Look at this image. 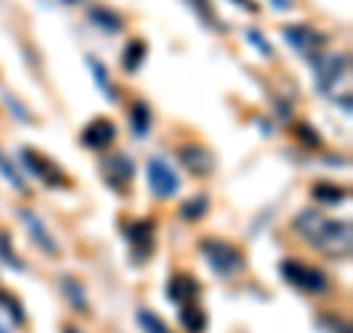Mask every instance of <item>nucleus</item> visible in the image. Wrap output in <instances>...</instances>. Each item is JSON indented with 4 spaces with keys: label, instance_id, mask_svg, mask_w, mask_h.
Segmentation results:
<instances>
[{
    "label": "nucleus",
    "instance_id": "obj_1",
    "mask_svg": "<svg viewBox=\"0 0 353 333\" xmlns=\"http://www.w3.org/2000/svg\"><path fill=\"white\" fill-rule=\"evenodd\" d=\"M301 236L312 245L315 251H321L324 257L333 260H347L350 257V245H353V230L350 221H336V218H324L321 213L303 209L292 225Z\"/></svg>",
    "mask_w": 353,
    "mask_h": 333
},
{
    "label": "nucleus",
    "instance_id": "obj_3",
    "mask_svg": "<svg viewBox=\"0 0 353 333\" xmlns=\"http://www.w3.org/2000/svg\"><path fill=\"white\" fill-rule=\"evenodd\" d=\"M201 254L206 257L209 269L221 277H236L241 269H245V257H241V251L227 245V242L221 239H203L201 242Z\"/></svg>",
    "mask_w": 353,
    "mask_h": 333
},
{
    "label": "nucleus",
    "instance_id": "obj_9",
    "mask_svg": "<svg viewBox=\"0 0 353 333\" xmlns=\"http://www.w3.org/2000/svg\"><path fill=\"white\" fill-rule=\"evenodd\" d=\"M180 162L192 174H209V171L215 169V157L203 145H183L180 148Z\"/></svg>",
    "mask_w": 353,
    "mask_h": 333
},
{
    "label": "nucleus",
    "instance_id": "obj_22",
    "mask_svg": "<svg viewBox=\"0 0 353 333\" xmlns=\"http://www.w3.org/2000/svg\"><path fill=\"white\" fill-rule=\"evenodd\" d=\"M62 289H65V295H68L71 301H74V307L83 313V310H85V295H83L80 286H77V283L71 280V277H65V280H62Z\"/></svg>",
    "mask_w": 353,
    "mask_h": 333
},
{
    "label": "nucleus",
    "instance_id": "obj_13",
    "mask_svg": "<svg viewBox=\"0 0 353 333\" xmlns=\"http://www.w3.org/2000/svg\"><path fill=\"white\" fill-rule=\"evenodd\" d=\"M197 283H194V277H189V274H180V277H174L171 280V289H168V298L171 301H176V304H194V298H197Z\"/></svg>",
    "mask_w": 353,
    "mask_h": 333
},
{
    "label": "nucleus",
    "instance_id": "obj_30",
    "mask_svg": "<svg viewBox=\"0 0 353 333\" xmlns=\"http://www.w3.org/2000/svg\"><path fill=\"white\" fill-rule=\"evenodd\" d=\"M65 333H77V330H74V327H68V330H65Z\"/></svg>",
    "mask_w": 353,
    "mask_h": 333
},
{
    "label": "nucleus",
    "instance_id": "obj_28",
    "mask_svg": "<svg viewBox=\"0 0 353 333\" xmlns=\"http://www.w3.org/2000/svg\"><path fill=\"white\" fill-rule=\"evenodd\" d=\"M271 3L277 6V9H289V6H292V0H271Z\"/></svg>",
    "mask_w": 353,
    "mask_h": 333
},
{
    "label": "nucleus",
    "instance_id": "obj_7",
    "mask_svg": "<svg viewBox=\"0 0 353 333\" xmlns=\"http://www.w3.org/2000/svg\"><path fill=\"white\" fill-rule=\"evenodd\" d=\"M21 160H24L27 171H30L32 177H39V180H41L44 186H65V174H62V171H59L50 160H44L41 153L24 151V153H21Z\"/></svg>",
    "mask_w": 353,
    "mask_h": 333
},
{
    "label": "nucleus",
    "instance_id": "obj_12",
    "mask_svg": "<svg viewBox=\"0 0 353 333\" xmlns=\"http://www.w3.org/2000/svg\"><path fill=\"white\" fill-rule=\"evenodd\" d=\"M21 221L27 225V230H30V236H32V242L44 251V254H57L59 248H57V242H53V236H50V230L44 227V221L36 216V213H30V209H21Z\"/></svg>",
    "mask_w": 353,
    "mask_h": 333
},
{
    "label": "nucleus",
    "instance_id": "obj_21",
    "mask_svg": "<svg viewBox=\"0 0 353 333\" xmlns=\"http://www.w3.org/2000/svg\"><path fill=\"white\" fill-rule=\"evenodd\" d=\"M0 174H3L6 180H9V183H12V186L18 189V192H24V180H21V174L15 171V165L6 160V153H0Z\"/></svg>",
    "mask_w": 353,
    "mask_h": 333
},
{
    "label": "nucleus",
    "instance_id": "obj_23",
    "mask_svg": "<svg viewBox=\"0 0 353 333\" xmlns=\"http://www.w3.org/2000/svg\"><path fill=\"white\" fill-rule=\"evenodd\" d=\"M139 325L145 327L148 333H168V327H165L153 313H148V310H141V313H139Z\"/></svg>",
    "mask_w": 353,
    "mask_h": 333
},
{
    "label": "nucleus",
    "instance_id": "obj_5",
    "mask_svg": "<svg viewBox=\"0 0 353 333\" xmlns=\"http://www.w3.org/2000/svg\"><path fill=\"white\" fill-rule=\"evenodd\" d=\"M347 65H350L347 53H321L315 59V86L321 92H330L347 74Z\"/></svg>",
    "mask_w": 353,
    "mask_h": 333
},
{
    "label": "nucleus",
    "instance_id": "obj_27",
    "mask_svg": "<svg viewBox=\"0 0 353 333\" xmlns=\"http://www.w3.org/2000/svg\"><path fill=\"white\" fill-rule=\"evenodd\" d=\"M236 6H241V9H250V12H256V3H253V0H236Z\"/></svg>",
    "mask_w": 353,
    "mask_h": 333
},
{
    "label": "nucleus",
    "instance_id": "obj_24",
    "mask_svg": "<svg viewBox=\"0 0 353 333\" xmlns=\"http://www.w3.org/2000/svg\"><path fill=\"white\" fill-rule=\"evenodd\" d=\"M0 304L3 307H9V316H15V321L21 325V321H24V313H21V304L15 301V298H9L3 289H0Z\"/></svg>",
    "mask_w": 353,
    "mask_h": 333
},
{
    "label": "nucleus",
    "instance_id": "obj_2",
    "mask_svg": "<svg viewBox=\"0 0 353 333\" xmlns=\"http://www.w3.org/2000/svg\"><path fill=\"white\" fill-rule=\"evenodd\" d=\"M280 274L285 277V283H292L294 289L309 292V295H327L330 292V277L315 269V265H306L301 260H283Z\"/></svg>",
    "mask_w": 353,
    "mask_h": 333
},
{
    "label": "nucleus",
    "instance_id": "obj_26",
    "mask_svg": "<svg viewBox=\"0 0 353 333\" xmlns=\"http://www.w3.org/2000/svg\"><path fill=\"white\" fill-rule=\"evenodd\" d=\"M0 257H3V260H6L9 265H15V269H24V265L18 263V257H15V254L6 248V236H3V233H0Z\"/></svg>",
    "mask_w": 353,
    "mask_h": 333
},
{
    "label": "nucleus",
    "instance_id": "obj_25",
    "mask_svg": "<svg viewBox=\"0 0 353 333\" xmlns=\"http://www.w3.org/2000/svg\"><path fill=\"white\" fill-rule=\"evenodd\" d=\"M248 41H253V44H256V48H259V53H262V57H271V44H268V41H265V39L259 36V32H256V30H248Z\"/></svg>",
    "mask_w": 353,
    "mask_h": 333
},
{
    "label": "nucleus",
    "instance_id": "obj_8",
    "mask_svg": "<svg viewBox=\"0 0 353 333\" xmlns=\"http://www.w3.org/2000/svg\"><path fill=\"white\" fill-rule=\"evenodd\" d=\"M103 180L115 189V192H124L127 183L132 180V160L124 153H115L103 162Z\"/></svg>",
    "mask_w": 353,
    "mask_h": 333
},
{
    "label": "nucleus",
    "instance_id": "obj_20",
    "mask_svg": "<svg viewBox=\"0 0 353 333\" xmlns=\"http://www.w3.org/2000/svg\"><path fill=\"white\" fill-rule=\"evenodd\" d=\"M130 121H132V130H136L139 136H145L148 127H150V109L145 104H136L130 113Z\"/></svg>",
    "mask_w": 353,
    "mask_h": 333
},
{
    "label": "nucleus",
    "instance_id": "obj_17",
    "mask_svg": "<svg viewBox=\"0 0 353 333\" xmlns=\"http://www.w3.org/2000/svg\"><path fill=\"white\" fill-rule=\"evenodd\" d=\"M312 195H315L321 204H341V201H347V189L330 186V183H318V186L312 189Z\"/></svg>",
    "mask_w": 353,
    "mask_h": 333
},
{
    "label": "nucleus",
    "instance_id": "obj_29",
    "mask_svg": "<svg viewBox=\"0 0 353 333\" xmlns=\"http://www.w3.org/2000/svg\"><path fill=\"white\" fill-rule=\"evenodd\" d=\"M0 333H9V327L3 325V321H0Z\"/></svg>",
    "mask_w": 353,
    "mask_h": 333
},
{
    "label": "nucleus",
    "instance_id": "obj_19",
    "mask_svg": "<svg viewBox=\"0 0 353 333\" xmlns=\"http://www.w3.org/2000/svg\"><path fill=\"white\" fill-rule=\"evenodd\" d=\"M206 207H209V198H206V195H197V198H192V201L183 204L180 213H183L185 221H197V218L206 213Z\"/></svg>",
    "mask_w": 353,
    "mask_h": 333
},
{
    "label": "nucleus",
    "instance_id": "obj_15",
    "mask_svg": "<svg viewBox=\"0 0 353 333\" xmlns=\"http://www.w3.org/2000/svg\"><path fill=\"white\" fill-rule=\"evenodd\" d=\"M180 321H183V327L189 330V333H201L206 327V316H203V310L197 307V304H183Z\"/></svg>",
    "mask_w": 353,
    "mask_h": 333
},
{
    "label": "nucleus",
    "instance_id": "obj_31",
    "mask_svg": "<svg viewBox=\"0 0 353 333\" xmlns=\"http://www.w3.org/2000/svg\"><path fill=\"white\" fill-rule=\"evenodd\" d=\"M68 3H77V0H68Z\"/></svg>",
    "mask_w": 353,
    "mask_h": 333
},
{
    "label": "nucleus",
    "instance_id": "obj_10",
    "mask_svg": "<svg viewBox=\"0 0 353 333\" xmlns=\"http://www.w3.org/2000/svg\"><path fill=\"white\" fill-rule=\"evenodd\" d=\"M127 242L136 251V260H145L153 251V225L150 221H132L127 227Z\"/></svg>",
    "mask_w": 353,
    "mask_h": 333
},
{
    "label": "nucleus",
    "instance_id": "obj_14",
    "mask_svg": "<svg viewBox=\"0 0 353 333\" xmlns=\"http://www.w3.org/2000/svg\"><path fill=\"white\" fill-rule=\"evenodd\" d=\"M92 21L97 27H101L103 32H121V27H124V21H121V15H115L112 9H103V6H94L92 12Z\"/></svg>",
    "mask_w": 353,
    "mask_h": 333
},
{
    "label": "nucleus",
    "instance_id": "obj_16",
    "mask_svg": "<svg viewBox=\"0 0 353 333\" xmlns=\"http://www.w3.org/2000/svg\"><path fill=\"white\" fill-rule=\"evenodd\" d=\"M88 68H92V74H94L97 88H101L109 101H115V86H112V80H109V71L103 68V62H97L94 57H88Z\"/></svg>",
    "mask_w": 353,
    "mask_h": 333
},
{
    "label": "nucleus",
    "instance_id": "obj_11",
    "mask_svg": "<svg viewBox=\"0 0 353 333\" xmlns=\"http://www.w3.org/2000/svg\"><path fill=\"white\" fill-rule=\"evenodd\" d=\"M112 139H115V124L109 118H94L92 124L83 130V145L92 148V151L106 148Z\"/></svg>",
    "mask_w": 353,
    "mask_h": 333
},
{
    "label": "nucleus",
    "instance_id": "obj_18",
    "mask_svg": "<svg viewBox=\"0 0 353 333\" xmlns=\"http://www.w3.org/2000/svg\"><path fill=\"white\" fill-rule=\"evenodd\" d=\"M141 59H145V41H130L127 44V53H124V68L127 71H139Z\"/></svg>",
    "mask_w": 353,
    "mask_h": 333
},
{
    "label": "nucleus",
    "instance_id": "obj_6",
    "mask_svg": "<svg viewBox=\"0 0 353 333\" xmlns=\"http://www.w3.org/2000/svg\"><path fill=\"white\" fill-rule=\"evenodd\" d=\"M148 183H150V192L157 198H171V195L180 192V177H176V171L159 157H153L148 162Z\"/></svg>",
    "mask_w": 353,
    "mask_h": 333
},
{
    "label": "nucleus",
    "instance_id": "obj_4",
    "mask_svg": "<svg viewBox=\"0 0 353 333\" xmlns=\"http://www.w3.org/2000/svg\"><path fill=\"white\" fill-rule=\"evenodd\" d=\"M283 39L292 44V48L301 53L303 59H309V62H315L318 57H321V48L327 44V36L324 32H318V30H312V27H306V24H294V27H285L283 30Z\"/></svg>",
    "mask_w": 353,
    "mask_h": 333
}]
</instances>
